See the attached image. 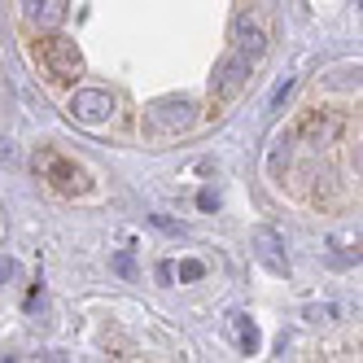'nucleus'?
<instances>
[{"label": "nucleus", "instance_id": "obj_1", "mask_svg": "<svg viewBox=\"0 0 363 363\" xmlns=\"http://www.w3.org/2000/svg\"><path fill=\"white\" fill-rule=\"evenodd\" d=\"M40 57H44V66H48L53 79H79V74H84V53L74 48L70 35H48V40H40Z\"/></svg>", "mask_w": 363, "mask_h": 363}, {"label": "nucleus", "instance_id": "obj_2", "mask_svg": "<svg viewBox=\"0 0 363 363\" xmlns=\"http://www.w3.org/2000/svg\"><path fill=\"white\" fill-rule=\"evenodd\" d=\"M35 171H40V175H44L57 193H66V197L88 193V171H79L74 162L57 158V153H48V149H40V153H35Z\"/></svg>", "mask_w": 363, "mask_h": 363}, {"label": "nucleus", "instance_id": "obj_3", "mask_svg": "<svg viewBox=\"0 0 363 363\" xmlns=\"http://www.w3.org/2000/svg\"><path fill=\"white\" fill-rule=\"evenodd\" d=\"M250 66H254V62L241 53V48H232V53L219 62L215 84H211L215 106H228V101H237V96H241V88H245V79H250Z\"/></svg>", "mask_w": 363, "mask_h": 363}, {"label": "nucleus", "instance_id": "obj_4", "mask_svg": "<svg viewBox=\"0 0 363 363\" xmlns=\"http://www.w3.org/2000/svg\"><path fill=\"white\" fill-rule=\"evenodd\" d=\"M66 114H70L74 123H84V127H106V123L114 118V96H110L106 88H79V92L70 96Z\"/></svg>", "mask_w": 363, "mask_h": 363}, {"label": "nucleus", "instance_id": "obj_5", "mask_svg": "<svg viewBox=\"0 0 363 363\" xmlns=\"http://www.w3.org/2000/svg\"><path fill=\"white\" fill-rule=\"evenodd\" d=\"M189 123H193L189 101H158V106H149V127L153 132H184Z\"/></svg>", "mask_w": 363, "mask_h": 363}, {"label": "nucleus", "instance_id": "obj_6", "mask_svg": "<svg viewBox=\"0 0 363 363\" xmlns=\"http://www.w3.org/2000/svg\"><path fill=\"white\" fill-rule=\"evenodd\" d=\"M232 48H241V53H245L250 62L263 57L267 35H263V27H258V22H254L250 13H241V18H237V40H232Z\"/></svg>", "mask_w": 363, "mask_h": 363}, {"label": "nucleus", "instance_id": "obj_7", "mask_svg": "<svg viewBox=\"0 0 363 363\" xmlns=\"http://www.w3.org/2000/svg\"><path fill=\"white\" fill-rule=\"evenodd\" d=\"M276 250H280L276 232H258V254H263V263H267L276 276H284V258H276Z\"/></svg>", "mask_w": 363, "mask_h": 363}, {"label": "nucleus", "instance_id": "obj_8", "mask_svg": "<svg viewBox=\"0 0 363 363\" xmlns=\"http://www.w3.org/2000/svg\"><path fill=\"white\" fill-rule=\"evenodd\" d=\"M232 324H237V337H241V350H245V354H258V328L250 324V315H232Z\"/></svg>", "mask_w": 363, "mask_h": 363}, {"label": "nucleus", "instance_id": "obj_9", "mask_svg": "<svg viewBox=\"0 0 363 363\" xmlns=\"http://www.w3.org/2000/svg\"><path fill=\"white\" fill-rule=\"evenodd\" d=\"M175 276H179V284H193V280H201V276H206V263H197V258H184Z\"/></svg>", "mask_w": 363, "mask_h": 363}, {"label": "nucleus", "instance_id": "obj_10", "mask_svg": "<svg viewBox=\"0 0 363 363\" xmlns=\"http://www.w3.org/2000/svg\"><path fill=\"white\" fill-rule=\"evenodd\" d=\"M197 206H201V211H219V193L215 189H201L197 193Z\"/></svg>", "mask_w": 363, "mask_h": 363}, {"label": "nucleus", "instance_id": "obj_11", "mask_svg": "<svg viewBox=\"0 0 363 363\" xmlns=\"http://www.w3.org/2000/svg\"><path fill=\"white\" fill-rule=\"evenodd\" d=\"M289 92H294V79H284V84H280V88L272 92V110H280L284 101H289Z\"/></svg>", "mask_w": 363, "mask_h": 363}, {"label": "nucleus", "instance_id": "obj_12", "mask_svg": "<svg viewBox=\"0 0 363 363\" xmlns=\"http://www.w3.org/2000/svg\"><path fill=\"white\" fill-rule=\"evenodd\" d=\"M22 13H27V18H40V13H48V0H22Z\"/></svg>", "mask_w": 363, "mask_h": 363}, {"label": "nucleus", "instance_id": "obj_13", "mask_svg": "<svg viewBox=\"0 0 363 363\" xmlns=\"http://www.w3.org/2000/svg\"><path fill=\"white\" fill-rule=\"evenodd\" d=\"M153 228H162V232H171V237H179V232H184V228H179V223H171L167 215H153Z\"/></svg>", "mask_w": 363, "mask_h": 363}, {"label": "nucleus", "instance_id": "obj_14", "mask_svg": "<svg viewBox=\"0 0 363 363\" xmlns=\"http://www.w3.org/2000/svg\"><path fill=\"white\" fill-rule=\"evenodd\" d=\"M13 276H18V263H13V258H0V284L13 280Z\"/></svg>", "mask_w": 363, "mask_h": 363}, {"label": "nucleus", "instance_id": "obj_15", "mask_svg": "<svg viewBox=\"0 0 363 363\" xmlns=\"http://www.w3.org/2000/svg\"><path fill=\"white\" fill-rule=\"evenodd\" d=\"M114 267H118L123 276H132V272H136V267H132V258H127V254H118V258H114Z\"/></svg>", "mask_w": 363, "mask_h": 363}, {"label": "nucleus", "instance_id": "obj_16", "mask_svg": "<svg viewBox=\"0 0 363 363\" xmlns=\"http://www.w3.org/2000/svg\"><path fill=\"white\" fill-rule=\"evenodd\" d=\"M9 158H13V140L0 136V162H9Z\"/></svg>", "mask_w": 363, "mask_h": 363}, {"label": "nucleus", "instance_id": "obj_17", "mask_svg": "<svg viewBox=\"0 0 363 363\" xmlns=\"http://www.w3.org/2000/svg\"><path fill=\"white\" fill-rule=\"evenodd\" d=\"M158 280H162V284H171V280H175V267H171V263H162V267H158Z\"/></svg>", "mask_w": 363, "mask_h": 363}]
</instances>
